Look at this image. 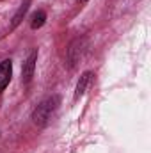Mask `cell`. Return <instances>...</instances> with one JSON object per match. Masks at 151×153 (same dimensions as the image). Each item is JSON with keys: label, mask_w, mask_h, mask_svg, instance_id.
<instances>
[{"label": "cell", "mask_w": 151, "mask_h": 153, "mask_svg": "<svg viewBox=\"0 0 151 153\" xmlns=\"http://www.w3.org/2000/svg\"><path fill=\"white\" fill-rule=\"evenodd\" d=\"M59 105H61V96L59 94H52V96L44 98L32 111V123L39 128H44L50 123L52 116L55 114V111L59 109Z\"/></svg>", "instance_id": "cell-1"}, {"label": "cell", "mask_w": 151, "mask_h": 153, "mask_svg": "<svg viewBox=\"0 0 151 153\" xmlns=\"http://www.w3.org/2000/svg\"><path fill=\"white\" fill-rule=\"evenodd\" d=\"M87 50V39L85 38H76L71 41L70 48H68V62H70V68H75L76 62H80V59L84 57Z\"/></svg>", "instance_id": "cell-2"}, {"label": "cell", "mask_w": 151, "mask_h": 153, "mask_svg": "<svg viewBox=\"0 0 151 153\" xmlns=\"http://www.w3.org/2000/svg\"><path fill=\"white\" fill-rule=\"evenodd\" d=\"M36 62H38V50H32L29 53V57L25 59L23 68H21V80H23V84H29L32 80L34 70H36Z\"/></svg>", "instance_id": "cell-3"}, {"label": "cell", "mask_w": 151, "mask_h": 153, "mask_svg": "<svg viewBox=\"0 0 151 153\" xmlns=\"http://www.w3.org/2000/svg\"><path fill=\"white\" fill-rule=\"evenodd\" d=\"M11 76H13V61L5 59L0 62V93L9 85Z\"/></svg>", "instance_id": "cell-4"}, {"label": "cell", "mask_w": 151, "mask_h": 153, "mask_svg": "<svg viewBox=\"0 0 151 153\" xmlns=\"http://www.w3.org/2000/svg\"><path fill=\"white\" fill-rule=\"evenodd\" d=\"M91 78H93V71H84V73L80 75V80H78L76 89H75V100H78L80 96H84V93H85V89H87Z\"/></svg>", "instance_id": "cell-5"}, {"label": "cell", "mask_w": 151, "mask_h": 153, "mask_svg": "<svg viewBox=\"0 0 151 153\" xmlns=\"http://www.w3.org/2000/svg\"><path fill=\"white\" fill-rule=\"evenodd\" d=\"M29 5H30V0H23L21 2V5L18 7V11L14 13V16H13V22H11V30H14L20 23H21V20H23V16L27 14V11H29Z\"/></svg>", "instance_id": "cell-6"}, {"label": "cell", "mask_w": 151, "mask_h": 153, "mask_svg": "<svg viewBox=\"0 0 151 153\" xmlns=\"http://www.w3.org/2000/svg\"><path fill=\"white\" fill-rule=\"evenodd\" d=\"M46 22V13L44 11H36L32 16H30V27L32 29H41Z\"/></svg>", "instance_id": "cell-7"}, {"label": "cell", "mask_w": 151, "mask_h": 153, "mask_svg": "<svg viewBox=\"0 0 151 153\" xmlns=\"http://www.w3.org/2000/svg\"><path fill=\"white\" fill-rule=\"evenodd\" d=\"M76 2H80V4H85V2H87V0H76Z\"/></svg>", "instance_id": "cell-8"}]
</instances>
